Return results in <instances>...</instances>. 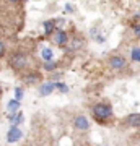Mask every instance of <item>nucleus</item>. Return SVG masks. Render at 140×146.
Returning a JSON list of instances; mask_svg holds the SVG:
<instances>
[{"label": "nucleus", "mask_w": 140, "mask_h": 146, "mask_svg": "<svg viewBox=\"0 0 140 146\" xmlns=\"http://www.w3.org/2000/svg\"><path fill=\"white\" fill-rule=\"evenodd\" d=\"M91 112H93V119L96 122H99V123H104V122H108L113 117V107L108 102H98Z\"/></svg>", "instance_id": "nucleus-1"}, {"label": "nucleus", "mask_w": 140, "mask_h": 146, "mask_svg": "<svg viewBox=\"0 0 140 146\" xmlns=\"http://www.w3.org/2000/svg\"><path fill=\"white\" fill-rule=\"evenodd\" d=\"M28 63H29V60H28V57H26L25 54H15L10 58V65L15 70H23V68L28 67Z\"/></svg>", "instance_id": "nucleus-2"}, {"label": "nucleus", "mask_w": 140, "mask_h": 146, "mask_svg": "<svg viewBox=\"0 0 140 146\" xmlns=\"http://www.w3.org/2000/svg\"><path fill=\"white\" fill-rule=\"evenodd\" d=\"M52 41L56 42L59 47H67L68 44V34L64 29H57V31L52 34Z\"/></svg>", "instance_id": "nucleus-3"}, {"label": "nucleus", "mask_w": 140, "mask_h": 146, "mask_svg": "<svg viewBox=\"0 0 140 146\" xmlns=\"http://www.w3.org/2000/svg\"><path fill=\"white\" fill-rule=\"evenodd\" d=\"M109 65L114 70H122L127 65V58L122 57V55H111L109 57Z\"/></svg>", "instance_id": "nucleus-4"}, {"label": "nucleus", "mask_w": 140, "mask_h": 146, "mask_svg": "<svg viewBox=\"0 0 140 146\" xmlns=\"http://www.w3.org/2000/svg\"><path fill=\"white\" fill-rule=\"evenodd\" d=\"M73 127H75L77 130L86 131L90 128V122H88V119H86L85 115H77V117L73 119Z\"/></svg>", "instance_id": "nucleus-5"}, {"label": "nucleus", "mask_w": 140, "mask_h": 146, "mask_svg": "<svg viewBox=\"0 0 140 146\" xmlns=\"http://www.w3.org/2000/svg\"><path fill=\"white\" fill-rule=\"evenodd\" d=\"M21 136H23V131H21L18 127H10V130L7 133V141H8V143H16Z\"/></svg>", "instance_id": "nucleus-6"}, {"label": "nucleus", "mask_w": 140, "mask_h": 146, "mask_svg": "<svg viewBox=\"0 0 140 146\" xmlns=\"http://www.w3.org/2000/svg\"><path fill=\"white\" fill-rule=\"evenodd\" d=\"M124 123L125 125H129V127H132V128H139L140 127V114L134 112V114L127 115L125 120H124Z\"/></svg>", "instance_id": "nucleus-7"}, {"label": "nucleus", "mask_w": 140, "mask_h": 146, "mask_svg": "<svg viewBox=\"0 0 140 146\" xmlns=\"http://www.w3.org/2000/svg\"><path fill=\"white\" fill-rule=\"evenodd\" d=\"M56 91V83L52 81H47V83H42L39 86V96H49L51 93Z\"/></svg>", "instance_id": "nucleus-8"}, {"label": "nucleus", "mask_w": 140, "mask_h": 146, "mask_svg": "<svg viewBox=\"0 0 140 146\" xmlns=\"http://www.w3.org/2000/svg\"><path fill=\"white\" fill-rule=\"evenodd\" d=\"M8 119H10V122H11V127H18L25 120V115H23V112H15V114H11V115H8Z\"/></svg>", "instance_id": "nucleus-9"}, {"label": "nucleus", "mask_w": 140, "mask_h": 146, "mask_svg": "<svg viewBox=\"0 0 140 146\" xmlns=\"http://www.w3.org/2000/svg\"><path fill=\"white\" fill-rule=\"evenodd\" d=\"M56 33V20H47L44 21V34L51 36Z\"/></svg>", "instance_id": "nucleus-10"}, {"label": "nucleus", "mask_w": 140, "mask_h": 146, "mask_svg": "<svg viewBox=\"0 0 140 146\" xmlns=\"http://www.w3.org/2000/svg\"><path fill=\"white\" fill-rule=\"evenodd\" d=\"M83 44H85V42H83L82 37H78V39L75 37V39H73V41L67 46V49H68V50H72V52H75V50H78V49H82Z\"/></svg>", "instance_id": "nucleus-11"}, {"label": "nucleus", "mask_w": 140, "mask_h": 146, "mask_svg": "<svg viewBox=\"0 0 140 146\" xmlns=\"http://www.w3.org/2000/svg\"><path fill=\"white\" fill-rule=\"evenodd\" d=\"M39 80H41V75H38V73H31V75L23 76V81H25L26 84H34V83H38Z\"/></svg>", "instance_id": "nucleus-12"}, {"label": "nucleus", "mask_w": 140, "mask_h": 146, "mask_svg": "<svg viewBox=\"0 0 140 146\" xmlns=\"http://www.w3.org/2000/svg\"><path fill=\"white\" fill-rule=\"evenodd\" d=\"M20 102L18 101H15V99H11L8 104H7V109H8V115H11V114H15V112H18L20 110Z\"/></svg>", "instance_id": "nucleus-13"}, {"label": "nucleus", "mask_w": 140, "mask_h": 146, "mask_svg": "<svg viewBox=\"0 0 140 146\" xmlns=\"http://www.w3.org/2000/svg\"><path fill=\"white\" fill-rule=\"evenodd\" d=\"M130 60L140 63V47L139 46H134L130 49Z\"/></svg>", "instance_id": "nucleus-14"}, {"label": "nucleus", "mask_w": 140, "mask_h": 146, "mask_svg": "<svg viewBox=\"0 0 140 146\" xmlns=\"http://www.w3.org/2000/svg\"><path fill=\"white\" fill-rule=\"evenodd\" d=\"M41 57L44 58V62H49V60H52V57H54V52H52L51 47H44V49H42Z\"/></svg>", "instance_id": "nucleus-15"}, {"label": "nucleus", "mask_w": 140, "mask_h": 146, "mask_svg": "<svg viewBox=\"0 0 140 146\" xmlns=\"http://www.w3.org/2000/svg\"><path fill=\"white\" fill-rule=\"evenodd\" d=\"M56 68H57V62H56V60L44 62V70H46V72H54Z\"/></svg>", "instance_id": "nucleus-16"}, {"label": "nucleus", "mask_w": 140, "mask_h": 146, "mask_svg": "<svg viewBox=\"0 0 140 146\" xmlns=\"http://www.w3.org/2000/svg\"><path fill=\"white\" fill-rule=\"evenodd\" d=\"M101 33L98 31V28H93L91 29V37H93L94 41H98V42H104V36H99Z\"/></svg>", "instance_id": "nucleus-17"}, {"label": "nucleus", "mask_w": 140, "mask_h": 146, "mask_svg": "<svg viewBox=\"0 0 140 146\" xmlns=\"http://www.w3.org/2000/svg\"><path fill=\"white\" fill-rule=\"evenodd\" d=\"M56 89H57V91H60V93H68V86L65 83H62V81H57V83H56Z\"/></svg>", "instance_id": "nucleus-18"}, {"label": "nucleus", "mask_w": 140, "mask_h": 146, "mask_svg": "<svg viewBox=\"0 0 140 146\" xmlns=\"http://www.w3.org/2000/svg\"><path fill=\"white\" fill-rule=\"evenodd\" d=\"M21 99H23V89L18 86V88H15V101H18V102H20Z\"/></svg>", "instance_id": "nucleus-19"}, {"label": "nucleus", "mask_w": 140, "mask_h": 146, "mask_svg": "<svg viewBox=\"0 0 140 146\" xmlns=\"http://www.w3.org/2000/svg\"><path fill=\"white\" fill-rule=\"evenodd\" d=\"M64 25H65V20H64V18H59V20H56V31H57V29H62Z\"/></svg>", "instance_id": "nucleus-20"}, {"label": "nucleus", "mask_w": 140, "mask_h": 146, "mask_svg": "<svg viewBox=\"0 0 140 146\" xmlns=\"http://www.w3.org/2000/svg\"><path fill=\"white\" fill-rule=\"evenodd\" d=\"M132 29H134V34H135V36H137V37L140 39V23H135Z\"/></svg>", "instance_id": "nucleus-21"}, {"label": "nucleus", "mask_w": 140, "mask_h": 146, "mask_svg": "<svg viewBox=\"0 0 140 146\" xmlns=\"http://www.w3.org/2000/svg\"><path fill=\"white\" fill-rule=\"evenodd\" d=\"M60 76H62V73H54V75H52V78H51V81H52V83H56Z\"/></svg>", "instance_id": "nucleus-22"}, {"label": "nucleus", "mask_w": 140, "mask_h": 146, "mask_svg": "<svg viewBox=\"0 0 140 146\" xmlns=\"http://www.w3.org/2000/svg\"><path fill=\"white\" fill-rule=\"evenodd\" d=\"M3 54H5V44H3V42H0V57H2Z\"/></svg>", "instance_id": "nucleus-23"}, {"label": "nucleus", "mask_w": 140, "mask_h": 146, "mask_svg": "<svg viewBox=\"0 0 140 146\" xmlns=\"http://www.w3.org/2000/svg\"><path fill=\"white\" fill-rule=\"evenodd\" d=\"M65 10H67L68 13H72V11H73V7L70 5V3H65Z\"/></svg>", "instance_id": "nucleus-24"}, {"label": "nucleus", "mask_w": 140, "mask_h": 146, "mask_svg": "<svg viewBox=\"0 0 140 146\" xmlns=\"http://www.w3.org/2000/svg\"><path fill=\"white\" fill-rule=\"evenodd\" d=\"M0 94H2V86H0Z\"/></svg>", "instance_id": "nucleus-25"}]
</instances>
